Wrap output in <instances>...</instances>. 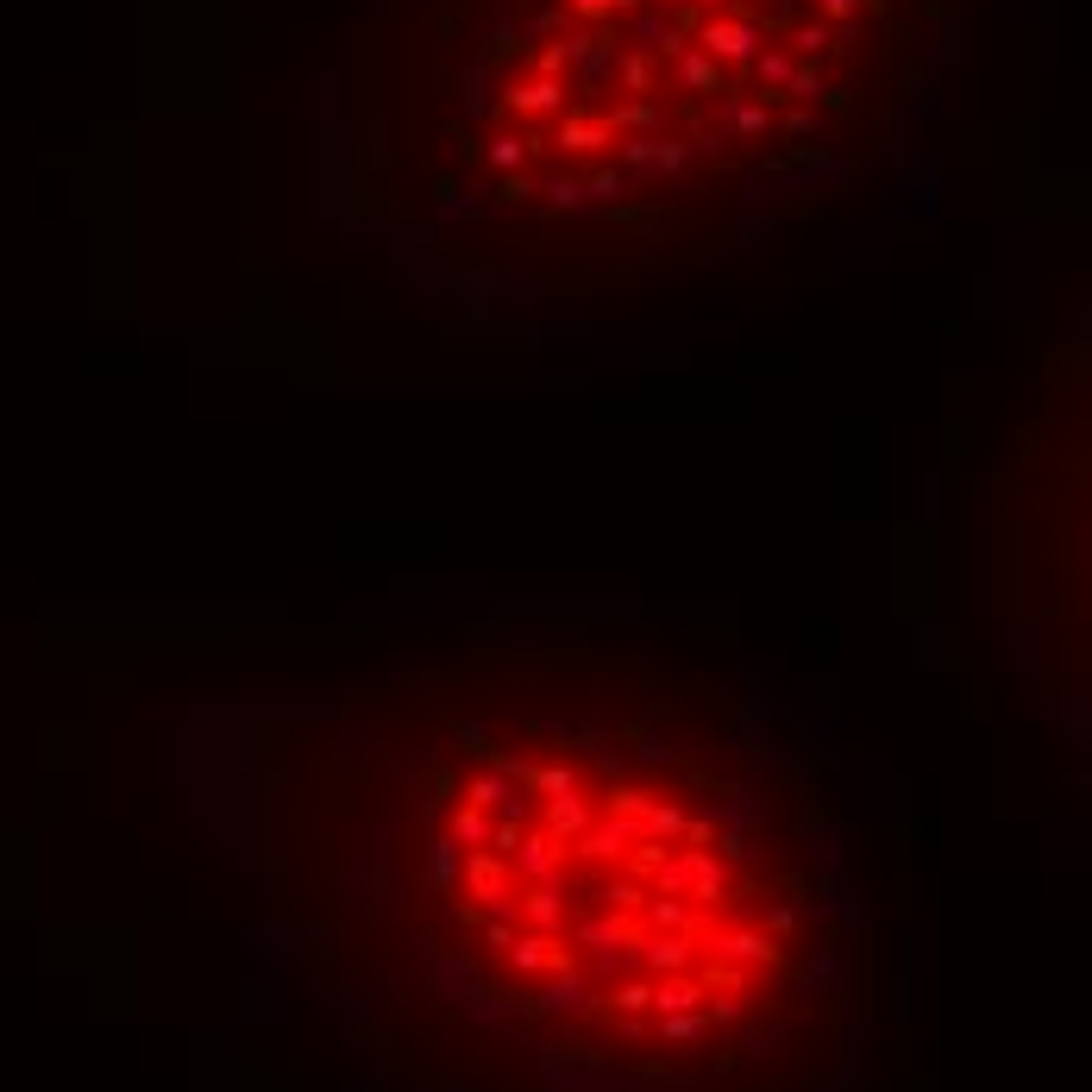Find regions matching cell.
I'll list each match as a JSON object with an SVG mask.
<instances>
[{"instance_id": "1", "label": "cell", "mask_w": 1092, "mask_h": 1092, "mask_svg": "<svg viewBox=\"0 0 1092 1092\" xmlns=\"http://www.w3.org/2000/svg\"><path fill=\"white\" fill-rule=\"evenodd\" d=\"M414 735V942L528 1048L697 1092L817 999V860L697 703L440 690Z\"/></svg>"}]
</instances>
